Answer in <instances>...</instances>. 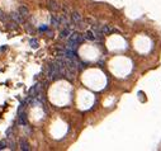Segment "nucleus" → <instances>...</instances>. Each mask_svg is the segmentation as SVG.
I'll return each instance as SVG.
<instances>
[{
	"label": "nucleus",
	"mask_w": 161,
	"mask_h": 151,
	"mask_svg": "<svg viewBox=\"0 0 161 151\" xmlns=\"http://www.w3.org/2000/svg\"><path fill=\"white\" fill-rule=\"evenodd\" d=\"M71 21L74 23V25H78V28L82 29L85 25H82V17L79 12H72L71 13Z\"/></svg>",
	"instance_id": "1"
},
{
	"label": "nucleus",
	"mask_w": 161,
	"mask_h": 151,
	"mask_svg": "<svg viewBox=\"0 0 161 151\" xmlns=\"http://www.w3.org/2000/svg\"><path fill=\"white\" fill-rule=\"evenodd\" d=\"M82 40H84V36H81L80 33H78V32H72V33H70L69 42H72V43H78V44H80V43L82 42Z\"/></svg>",
	"instance_id": "2"
},
{
	"label": "nucleus",
	"mask_w": 161,
	"mask_h": 151,
	"mask_svg": "<svg viewBox=\"0 0 161 151\" xmlns=\"http://www.w3.org/2000/svg\"><path fill=\"white\" fill-rule=\"evenodd\" d=\"M47 6L51 12H57L60 9V5L57 3V0H47Z\"/></svg>",
	"instance_id": "3"
},
{
	"label": "nucleus",
	"mask_w": 161,
	"mask_h": 151,
	"mask_svg": "<svg viewBox=\"0 0 161 151\" xmlns=\"http://www.w3.org/2000/svg\"><path fill=\"white\" fill-rule=\"evenodd\" d=\"M19 147L22 151H29L31 150V145L28 144V141L25 140V138H20L19 140Z\"/></svg>",
	"instance_id": "4"
},
{
	"label": "nucleus",
	"mask_w": 161,
	"mask_h": 151,
	"mask_svg": "<svg viewBox=\"0 0 161 151\" xmlns=\"http://www.w3.org/2000/svg\"><path fill=\"white\" fill-rule=\"evenodd\" d=\"M84 38L88 40V41H97V40H98V37H97V34L94 33L93 29H91V31H86V32L84 33Z\"/></svg>",
	"instance_id": "5"
},
{
	"label": "nucleus",
	"mask_w": 161,
	"mask_h": 151,
	"mask_svg": "<svg viewBox=\"0 0 161 151\" xmlns=\"http://www.w3.org/2000/svg\"><path fill=\"white\" fill-rule=\"evenodd\" d=\"M18 12H19L20 15L23 17V19H27V18L29 17V10H28V8H27L25 5H20Z\"/></svg>",
	"instance_id": "6"
},
{
	"label": "nucleus",
	"mask_w": 161,
	"mask_h": 151,
	"mask_svg": "<svg viewBox=\"0 0 161 151\" xmlns=\"http://www.w3.org/2000/svg\"><path fill=\"white\" fill-rule=\"evenodd\" d=\"M46 79L47 80H53V70H52V64L51 62L46 67Z\"/></svg>",
	"instance_id": "7"
},
{
	"label": "nucleus",
	"mask_w": 161,
	"mask_h": 151,
	"mask_svg": "<svg viewBox=\"0 0 161 151\" xmlns=\"http://www.w3.org/2000/svg\"><path fill=\"white\" fill-rule=\"evenodd\" d=\"M10 18H12V21L17 22V23H23V22H24L23 17L19 14V12H13V13L10 14Z\"/></svg>",
	"instance_id": "8"
},
{
	"label": "nucleus",
	"mask_w": 161,
	"mask_h": 151,
	"mask_svg": "<svg viewBox=\"0 0 161 151\" xmlns=\"http://www.w3.org/2000/svg\"><path fill=\"white\" fill-rule=\"evenodd\" d=\"M101 32H103V34L108 36V34H112V33L117 32V31L113 27H110V25H101Z\"/></svg>",
	"instance_id": "9"
},
{
	"label": "nucleus",
	"mask_w": 161,
	"mask_h": 151,
	"mask_svg": "<svg viewBox=\"0 0 161 151\" xmlns=\"http://www.w3.org/2000/svg\"><path fill=\"white\" fill-rule=\"evenodd\" d=\"M38 93H41V85L40 84H36L34 86H32L31 90H29V95H31V97H36Z\"/></svg>",
	"instance_id": "10"
},
{
	"label": "nucleus",
	"mask_w": 161,
	"mask_h": 151,
	"mask_svg": "<svg viewBox=\"0 0 161 151\" xmlns=\"http://www.w3.org/2000/svg\"><path fill=\"white\" fill-rule=\"evenodd\" d=\"M18 123L20 126H25L27 125V117H25V113L22 114V112H19V119H18Z\"/></svg>",
	"instance_id": "11"
},
{
	"label": "nucleus",
	"mask_w": 161,
	"mask_h": 151,
	"mask_svg": "<svg viewBox=\"0 0 161 151\" xmlns=\"http://www.w3.org/2000/svg\"><path fill=\"white\" fill-rule=\"evenodd\" d=\"M51 24H52L53 27H56V28L60 27L61 25L60 24V18H59L57 15H52V17H51Z\"/></svg>",
	"instance_id": "12"
},
{
	"label": "nucleus",
	"mask_w": 161,
	"mask_h": 151,
	"mask_svg": "<svg viewBox=\"0 0 161 151\" xmlns=\"http://www.w3.org/2000/svg\"><path fill=\"white\" fill-rule=\"evenodd\" d=\"M70 28H63V31H61L60 32V38L61 40H63V38H67L69 36H70Z\"/></svg>",
	"instance_id": "13"
},
{
	"label": "nucleus",
	"mask_w": 161,
	"mask_h": 151,
	"mask_svg": "<svg viewBox=\"0 0 161 151\" xmlns=\"http://www.w3.org/2000/svg\"><path fill=\"white\" fill-rule=\"evenodd\" d=\"M29 44H31V47H32V48H37V47H38V41H37L36 38H34V40H31Z\"/></svg>",
	"instance_id": "14"
},
{
	"label": "nucleus",
	"mask_w": 161,
	"mask_h": 151,
	"mask_svg": "<svg viewBox=\"0 0 161 151\" xmlns=\"http://www.w3.org/2000/svg\"><path fill=\"white\" fill-rule=\"evenodd\" d=\"M9 149L10 150H15L17 149V146H15V142H14V140H9Z\"/></svg>",
	"instance_id": "15"
},
{
	"label": "nucleus",
	"mask_w": 161,
	"mask_h": 151,
	"mask_svg": "<svg viewBox=\"0 0 161 151\" xmlns=\"http://www.w3.org/2000/svg\"><path fill=\"white\" fill-rule=\"evenodd\" d=\"M17 24H18V23H17V22H9V23H8V25H9V28H13V29H17V27H18V25H17Z\"/></svg>",
	"instance_id": "16"
},
{
	"label": "nucleus",
	"mask_w": 161,
	"mask_h": 151,
	"mask_svg": "<svg viewBox=\"0 0 161 151\" xmlns=\"http://www.w3.org/2000/svg\"><path fill=\"white\" fill-rule=\"evenodd\" d=\"M6 144H8V140H3V141H0V150L5 149V147H6Z\"/></svg>",
	"instance_id": "17"
},
{
	"label": "nucleus",
	"mask_w": 161,
	"mask_h": 151,
	"mask_svg": "<svg viewBox=\"0 0 161 151\" xmlns=\"http://www.w3.org/2000/svg\"><path fill=\"white\" fill-rule=\"evenodd\" d=\"M0 21L1 22H6V17H5V14H4V12L0 9Z\"/></svg>",
	"instance_id": "18"
},
{
	"label": "nucleus",
	"mask_w": 161,
	"mask_h": 151,
	"mask_svg": "<svg viewBox=\"0 0 161 151\" xmlns=\"http://www.w3.org/2000/svg\"><path fill=\"white\" fill-rule=\"evenodd\" d=\"M40 29H41V31H47V27H46V25H43V27H41Z\"/></svg>",
	"instance_id": "19"
}]
</instances>
